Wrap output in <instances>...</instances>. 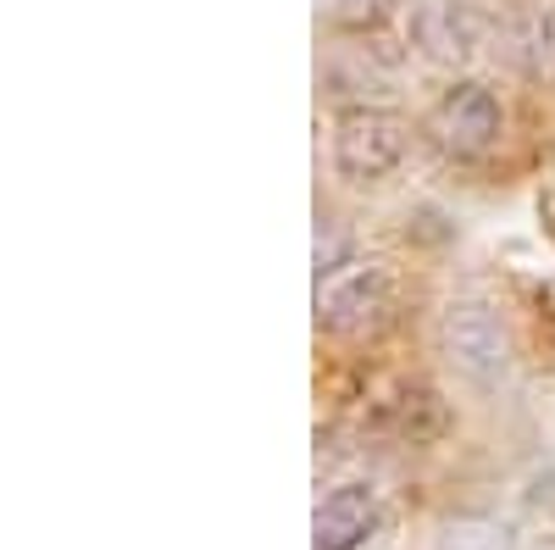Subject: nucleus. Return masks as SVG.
Returning a JSON list of instances; mask_svg holds the SVG:
<instances>
[{"mask_svg": "<svg viewBox=\"0 0 555 550\" xmlns=\"http://www.w3.org/2000/svg\"><path fill=\"white\" fill-rule=\"evenodd\" d=\"M405 140L411 128L400 112H384V106H356L334 123V167L356 183H373L384 172L400 167L405 156Z\"/></svg>", "mask_w": 555, "mask_h": 550, "instance_id": "obj_3", "label": "nucleus"}, {"mask_svg": "<svg viewBox=\"0 0 555 550\" xmlns=\"http://www.w3.org/2000/svg\"><path fill=\"white\" fill-rule=\"evenodd\" d=\"M517 62L528 78H550L555 84V12H533L517 23Z\"/></svg>", "mask_w": 555, "mask_h": 550, "instance_id": "obj_8", "label": "nucleus"}, {"mask_svg": "<svg viewBox=\"0 0 555 550\" xmlns=\"http://www.w3.org/2000/svg\"><path fill=\"white\" fill-rule=\"evenodd\" d=\"M339 267H350V228L339 217L322 212L317 217V234H311V272H317V284L334 279Z\"/></svg>", "mask_w": 555, "mask_h": 550, "instance_id": "obj_9", "label": "nucleus"}, {"mask_svg": "<svg viewBox=\"0 0 555 550\" xmlns=\"http://www.w3.org/2000/svg\"><path fill=\"white\" fill-rule=\"evenodd\" d=\"M373 528H378V495L366 484H345L311 512V550H361Z\"/></svg>", "mask_w": 555, "mask_h": 550, "instance_id": "obj_6", "label": "nucleus"}, {"mask_svg": "<svg viewBox=\"0 0 555 550\" xmlns=\"http://www.w3.org/2000/svg\"><path fill=\"white\" fill-rule=\"evenodd\" d=\"M439 350L461 379L473 384H500L512 373V329L505 317L483 300H455L439 323Z\"/></svg>", "mask_w": 555, "mask_h": 550, "instance_id": "obj_1", "label": "nucleus"}, {"mask_svg": "<svg viewBox=\"0 0 555 550\" xmlns=\"http://www.w3.org/2000/svg\"><path fill=\"white\" fill-rule=\"evenodd\" d=\"M405 39L434 67H467L483 51L489 23L473 0H405Z\"/></svg>", "mask_w": 555, "mask_h": 550, "instance_id": "obj_2", "label": "nucleus"}, {"mask_svg": "<svg viewBox=\"0 0 555 550\" xmlns=\"http://www.w3.org/2000/svg\"><path fill=\"white\" fill-rule=\"evenodd\" d=\"M428 128L450 156H489L500 140V101L483 84H455L439 95Z\"/></svg>", "mask_w": 555, "mask_h": 550, "instance_id": "obj_5", "label": "nucleus"}, {"mask_svg": "<svg viewBox=\"0 0 555 550\" xmlns=\"http://www.w3.org/2000/svg\"><path fill=\"white\" fill-rule=\"evenodd\" d=\"M434 550H517V534L512 523H500V517H450L434 539Z\"/></svg>", "mask_w": 555, "mask_h": 550, "instance_id": "obj_7", "label": "nucleus"}, {"mask_svg": "<svg viewBox=\"0 0 555 550\" xmlns=\"http://www.w3.org/2000/svg\"><path fill=\"white\" fill-rule=\"evenodd\" d=\"M544 550H555V545H544Z\"/></svg>", "mask_w": 555, "mask_h": 550, "instance_id": "obj_11", "label": "nucleus"}, {"mask_svg": "<svg viewBox=\"0 0 555 550\" xmlns=\"http://www.w3.org/2000/svg\"><path fill=\"white\" fill-rule=\"evenodd\" d=\"M384 7H389V0H334L328 12H334L339 23H378Z\"/></svg>", "mask_w": 555, "mask_h": 550, "instance_id": "obj_10", "label": "nucleus"}, {"mask_svg": "<svg viewBox=\"0 0 555 550\" xmlns=\"http://www.w3.org/2000/svg\"><path fill=\"white\" fill-rule=\"evenodd\" d=\"M389 306H395V290H389V272L378 261L366 267H339L334 279L317 284V323L328 334H373L389 323Z\"/></svg>", "mask_w": 555, "mask_h": 550, "instance_id": "obj_4", "label": "nucleus"}]
</instances>
